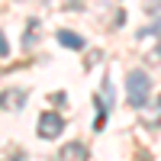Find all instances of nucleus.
Listing matches in <instances>:
<instances>
[{
  "instance_id": "obj_8",
  "label": "nucleus",
  "mask_w": 161,
  "mask_h": 161,
  "mask_svg": "<svg viewBox=\"0 0 161 161\" xmlns=\"http://www.w3.org/2000/svg\"><path fill=\"white\" fill-rule=\"evenodd\" d=\"M158 106H161V97H158Z\"/></svg>"
},
{
  "instance_id": "obj_7",
  "label": "nucleus",
  "mask_w": 161,
  "mask_h": 161,
  "mask_svg": "<svg viewBox=\"0 0 161 161\" xmlns=\"http://www.w3.org/2000/svg\"><path fill=\"white\" fill-rule=\"evenodd\" d=\"M7 52H10L7 48V39H3V32H0V55H7Z\"/></svg>"
},
{
  "instance_id": "obj_6",
  "label": "nucleus",
  "mask_w": 161,
  "mask_h": 161,
  "mask_svg": "<svg viewBox=\"0 0 161 161\" xmlns=\"http://www.w3.org/2000/svg\"><path fill=\"white\" fill-rule=\"evenodd\" d=\"M148 61H161V42H158V48H152V55H148Z\"/></svg>"
},
{
  "instance_id": "obj_3",
  "label": "nucleus",
  "mask_w": 161,
  "mask_h": 161,
  "mask_svg": "<svg viewBox=\"0 0 161 161\" xmlns=\"http://www.w3.org/2000/svg\"><path fill=\"white\" fill-rule=\"evenodd\" d=\"M58 158H71V161H84V158H90V152L84 148L80 142H68L64 148L58 152Z\"/></svg>"
},
{
  "instance_id": "obj_5",
  "label": "nucleus",
  "mask_w": 161,
  "mask_h": 161,
  "mask_svg": "<svg viewBox=\"0 0 161 161\" xmlns=\"http://www.w3.org/2000/svg\"><path fill=\"white\" fill-rule=\"evenodd\" d=\"M142 7H145V13H158L161 10V0H142Z\"/></svg>"
},
{
  "instance_id": "obj_2",
  "label": "nucleus",
  "mask_w": 161,
  "mask_h": 161,
  "mask_svg": "<svg viewBox=\"0 0 161 161\" xmlns=\"http://www.w3.org/2000/svg\"><path fill=\"white\" fill-rule=\"evenodd\" d=\"M36 129H39V136H42V139H58L61 132H64V119H61L58 113H42Z\"/></svg>"
},
{
  "instance_id": "obj_1",
  "label": "nucleus",
  "mask_w": 161,
  "mask_h": 161,
  "mask_svg": "<svg viewBox=\"0 0 161 161\" xmlns=\"http://www.w3.org/2000/svg\"><path fill=\"white\" fill-rule=\"evenodd\" d=\"M126 93H129V106L142 110V106L148 103V93H152V80L145 77L142 71H132V74L126 77Z\"/></svg>"
},
{
  "instance_id": "obj_4",
  "label": "nucleus",
  "mask_w": 161,
  "mask_h": 161,
  "mask_svg": "<svg viewBox=\"0 0 161 161\" xmlns=\"http://www.w3.org/2000/svg\"><path fill=\"white\" fill-rule=\"evenodd\" d=\"M58 42H61V45H68V48H84V39H80L77 32H68V29H61V32H58Z\"/></svg>"
}]
</instances>
